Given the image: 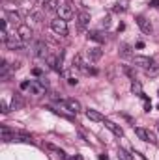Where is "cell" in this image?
I'll return each mask as SVG.
<instances>
[{"label":"cell","mask_w":159,"mask_h":160,"mask_svg":"<svg viewBox=\"0 0 159 160\" xmlns=\"http://www.w3.org/2000/svg\"><path fill=\"white\" fill-rule=\"evenodd\" d=\"M51 30L56 34V36H68V21H64V19H52L51 21Z\"/></svg>","instance_id":"cell-1"},{"label":"cell","mask_w":159,"mask_h":160,"mask_svg":"<svg viewBox=\"0 0 159 160\" xmlns=\"http://www.w3.org/2000/svg\"><path fill=\"white\" fill-rule=\"evenodd\" d=\"M58 17L60 19H64V21H69V19H73V8L69 6V4H64V2H60V6H58Z\"/></svg>","instance_id":"cell-2"},{"label":"cell","mask_w":159,"mask_h":160,"mask_svg":"<svg viewBox=\"0 0 159 160\" xmlns=\"http://www.w3.org/2000/svg\"><path fill=\"white\" fill-rule=\"evenodd\" d=\"M25 43H26V41L21 39V36H19V34H13L9 39L6 41V47H8V48H11V50H15V48H23V47H25Z\"/></svg>","instance_id":"cell-3"},{"label":"cell","mask_w":159,"mask_h":160,"mask_svg":"<svg viewBox=\"0 0 159 160\" xmlns=\"http://www.w3.org/2000/svg\"><path fill=\"white\" fill-rule=\"evenodd\" d=\"M60 104L64 106V108H68L69 112H73V114H79L80 110H82V106H80L79 101H75V99H68V101H60Z\"/></svg>","instance_id":"cell-4"},{"label":"cell","mask_w":159,"mask_h":160,"mask_svg":"<svg viewBox=\"0 0 159 160\" xmlns=\"http://www.w3.org/2000/svg\"><path fill=\"white\" fill-rule=\"evenodd\" d=\"M0 136H2V140L4 142H13V140H17V132L15 130H11L9 127H6V125H2L0 127Z\"/></svg>","instance_id":"cell-5"},{"label":"cell","mask_w":159,"mask_h":160,"mask_svg":"<svg viewBox=\"0 0 159 160\" xmlns=\"http://www.w3.org/2000/svg\"><path fill=\"white\" fill-rule=\"evenodd\" d=\"M133 62H135L137 65H140L142 69H148V67H152V65H154V60H152V58H148V56H135V58H133Z\"/></svg>","instance_id":"cell-6"},{"label":"cell","mask_w":159,"mask_h":160,"mask_svg":"<svg viewBox=\"0 0 159 160\" xmlns=\"http://www.w3.org/2000/svg\"><path fill=\"white\" fill-rule=\"evenodd\" d=\"M17 34L21 36V39L23 41H30L32 39V28L26 26V24H21V26L17 28Z\"/></svg>","instance_id":"cell-7"},{"label":"cell","mask_w":159,"mask_h":160,"mask_svg":"<svg viewBox=\"0 0 159 160\" xmlns=\"http://www.w3.org/2000/svg\"><path fill=\"white\" fill-rule=\"evenodd\" d=\"M137 24H139V28H140L144 34H152V22H150L146 17H137Z\"/></svg>","instance_id":"cell-8"},{"label":"cell","mask_w":159,"mask_h":160,"mask_svg":"<svg viewBox=\"0 0 159 160\" xmlns=\"http://www.w3.org/2000/svg\"><path fill=\"white\" fill-rule=\"evenodd\" d=\"M105 127L111 130V132H114L118 138H122L123 136V130H122V127H118L116 123H112V121H109V119H105Z\"/></svg>","instance_id":"cell-9"},{"label":"cell","mask_w":159,"mask_h":160,"mask_svg":"<svg viewBox=\"0 0 159 160\" xmlns=\"http://www.w3.org/2000/svg\"><path fill=\"white\" fill-rule=\"evenodd\" d=\"M60 0H43V9L45 11H58Z\"/></svg>","instance_id":"cell-10"},{"label":"cell","mask_w":159,"mask_h":160,"mask_svg":"<svg viewBox=\"0 0 159 160\" xmlns=\"http://www.w3.org/2000/svg\"><path fill=\"white\" fill-rule=\"evenodd\" d=\"M77 22H79V28L82 30V28L90 22V13H88V11H80L79 15H77Z\"/></svg>","instance_id":"cell-11"},{"label":"cell","mask_w":159,"mask_h":160,"mask_svg":"<svg viewBox=\"0 0 159 160\" xmlns=\"http://www.w3.org/2000/svg\"><path fill=\"white\" fill-rule=\"evenodd\" d=\"M73 67H77V69L82 71V73H86V71H88V67H86V63H84V60H82V56H80V54H75V58H73Z\"/></svg>","instance_id":"cell-12"},{"label":"cell","mask_w":159,"mask_h":160,"mask_svg":"<svg viewBox=\"0 0 159 160\" xmlns=\"http://www.w3.org/2000/svg\"><path fill=\"white\" fill-rule=\"evenodd\" d=\"M101 56H103V50H101L99 47H92V48L88 50V58H90L92 62H97Z\"/></svg>","instance_id":"cell-13"},{"label":"cell","mask_w":159,"mask_h":160,"mask_svg":"<svg viewBox=\"0 0 159 160\" xmlns=\"http://www.w3.org/2000/svg\"><path fill=\"white\" fill-rule=\"evenodd\" d=\"M86 118H88L90 121H105V118H103L97 110H92V108L86 110Z\"/></svg>","instance_id":"cell-14"},{"label":"cell","mask_w":159,"mask_h":160,"mask_svg":"<svg viewBox=\"0 0 159 160\" xmlns=\"http://www.w3.org/2000/svg\"><path fill=\"white\" fill-rule=\"evenodd\" d=\"M6 17H8V21H9V22H13V24L21 26V15H19L17 11H6Z\"/></svg>","instance_id":"cell-15"},{"label":"cell","mask_w":159,"mask_h":160,"mask_svg":"<svg viewBox=\"0 0 159 160\" xmlns=\"http://www.w3.org/2000/svg\"><path fill=\"white\" fill-rule=\"evenodd\" d=\"M88 39L90 41H96V43H105L107 38L101 34V32H88Z\"/></svg>","instance_id":"cell-16"},{"label":"cell","mask_w":159,"mask_h":160,"mask_svg":"<svg viewBox=\"0 0 159 160\" xmlns=\"http://www.w3.org/2000/svg\"><path fill=\"white\" fill-rule=\"evenodd\" d=\"M45 147H47L49 151H52V153H56V155H58V157H60L62 160H68V157H66V153H64V151H62L60 147H56V145H52V143H47Z\"/></svg>","instance_id":"cell-17"},{"label":"cell","mask_w":159,"mask_h":160,"mask_svg":"<svg viewBox=\"0 0 159 160\" xmlns=\"http://www.w3.org/2000/svg\"><path fill=\"white\" fill-rule=\"evenodd\" d=\"M135 134L139 136V140H142V142H148V128H142V127H135Z\"/></svg>","instance_id":"cell-18"},{"label":"cell","mask_w":159,"mask_h":160,"mask_svg":"<svg viewBox=\"0 0 159 160\" xmlns=\"http://www.w3.org/2000/svg\"><path fill=\"white\" fill-rule=\"evenodd\" d=\"M36 56H40V58H47V56H49L47 47H45L43 43H38V45H36Z\"/></svg>","instance_id":"cell-19"},{"label":"cell","mask_w":159,"mask_h":160,"mask_svg":"<svg viewBox=\"0 0 159 160\" xmlns=\"http://www.w3.org/2000/svg\"><path fill=\"white\" fill-rule=\"evenodd\" d=\"M127 0H120L118 4H114V8H112V11H116V13H122V11H125L127 9Z\"/></svg>","instance_id":"cell-20"},{"label":"cell","mask_w":159,"mask_h":160,"mask_svg":"<svg viewBox=\"0 0 159 160\" xmlns=\"http://www.w3.org/2000/svg\"><path fill=\"white\" fill-rule=\"evenodd\" d=\"M43 88H45V86H43V84H38V82H32V84H30V91H32V93H34V95H40V93H43Z\"/></svg>","instance_id":"cell-21"},{"label":"cell","mask_w":159,"mask_h":160,"mask_svg":"<svg viewBox=\"0 0 159 160\" xmlns=\"http://www.w3.org/2000/svg\"><path fill=\"white\" fill-rule=\"evenodd\" d=\"M144 71H146V75H148V77H157V75H159V65L154 63L152 67H148V69H144Z\"/></svg>","instance_id":"cell-22"},{"label":"cell","mask_w":159,"mask_h":160,"mask_svg":"<svg viewBox=\"0 0 159 160\" xmlns=\"http://www.w3.org/2000/svg\"><path fill=\"white\" fill-rule=\"evenodd\" d=\"M118 158L120 160H133V157L127 153V151H123V149H120L118 151Z\"/></svg>","instance_id":"cell-23"},{"label":"cell","mask_w":159,"mask_h":160,"mask_svg":"<svg viewBox=\"0 0 159 160\" xmlns=\"http://www.w3.org/2000/svg\"><path fill=\"white\" fill-rule=\"evenodd\" d=\"M131 89H133V91H137L139 95H142V88H140V84H139V82H135V80H133V86H131Z\"/></svg>","instance_id":"cell-24"},{"label":"cell","mask_w":159,"mask_h":160,"mask_svg":"<svg viewBox=\"0 0 159 160\" xmlns=\"http://www.w3.org/2000/svg\"><path fill=\"white\" fill-rule=\"evenodd\" d=\"M6 73H8V63H6V60H2V67H0V75H2V77H6Z\"/></svg>","instance_id":"cell-25"},{"label":"cell","mask_w":159,"mask_h":160,"mask_svg":"<svg viewBox=\"0 0 159 160\" xmlns=\"http://www.w3.org/2000/svg\"><path fill=\"white\" fill-rule=\"evenodd\" d=\"M0 112H2V114H8V112H9V108H8V102H6V101H2V102H0Z\"/></svg>","instance_id":"cell-26"},{"label":"cell","mask_w":159,"mask_h":160,"mask_svg":"<svg viewBox=\"0 0 159 160\" xmlns=\"http://www.w3.org/2000/svg\"><path fill=\"white\" fill-rule=\"evenodd\" d=\"M148 142L150 143H157V138H156V134L152 130H148Z\"/></svg>","instance_id":"cell-27"},{"label":"cell","mask_w":159,"mask_h":160,"mask_svg":"<svg viewBox=\"0 0 159 160\" xmlns=\"http://www.w3.org/2000/svg\"><path fill=\"white\" fill-rule=\"evenodd\" d=\"M32 75H36V77H41V69H38V67H36V69H32Z\"/></svg>","instance_id":"cell-28"},{"label":"cell","mask_w":159,"mask_h":160,"mask_svg":"<svg viewBox=\"0 0 159 160\" xmlns=\"http://www.w3.org/2000/svg\"><path fill=\"white\" fill-rule=\"evenodd\" d=\"M150 6L152 8H159V0H150Z\"/></svg>","instance_id":"cell-29"},{"label":"cell","mask_w":159,"mask_h":160,"mask_svg":"<svg viewBox=\"0 0 159 160\" xmlns=\"http://www.w3.org/2000/svg\"><path fill=\"white\" fill-rule=\"evenodd\" d=\"M109 24H111V17H105L103 19V26H109Z\"/></svg>","instance_id":"cell-30"},{"label":"cell","mask_w":159,"mask_h":160,"mask_svg":"<svg viewBox=\"0 0 159 160\" xmlns=\"http://www.w3.org/2000/svg\"><path fill=\"white\" fill-rule=\"evenodd\" d=\"M68 84H69V86H77V80L75 78H68Z\"/></svg>","instance_id":"cell-31"},{"label":"cell","mask_w":159,"mask_h":160,"mask_svg":"<svg viewBox=\"0 0 159 160\" xmlns=\"http://www.w3.org/2000/svg\"><path fill=\"white\" fill-rule=\"evenodd\" d=\"M122 54H129V47H123L122 48Z\"/></svg>","instance_id":"cell-32"},{"label":"cell","mask_w":159,"mask_h":160,"mask_svg":"<svg viewBox=\"0 0 159 160\" xmlns=\"http://www.w3.org/2000/svg\"><path fill=\"white\" fill-rule=\"evenodd\" d=\"M99 160H109V158H107V155H105V153H101V155H99Z\"/></svg>","instance_id":"cell-33"},{"label":"cell","mask_w":159,"mask_h":160,"mask_svg":"<svg viewBox=\"0 0 159 160\" xmlns=\"http://www.w3.org/2000/svg\"><path fill=\"white\" fill-rule=\"evenodd\" d=\"M71 160H82V158H80L79 155H75V157H73V158H71Z\"/></svg>","instance_id":"cell-34"},{"label":"cell","mask_w":159,"mask_h":160,"mask_svg":"<svg viewBox=\"0 0 159 160\" xmlns=\"http://www.w3.org/2000/svg\"><path fill=\"white\" fill-rule=\"evenodd\" d=\"M157 110H159V104H157Z\"/></svg>","instance_id":"cell-35"},{"label":"cell","mask_w":159,"mask_h":160,"mask_svg":"<svg viewBox=\"0 0 159 160\" xmlns=\"http://www.w3.org/2000/svg\"><path fill=\"white\" fill-rule=\"evenodd\" d=\"M157 95H159V93H157Z\"/></svg>","instance_id":"cell-36"}]
</instances>
